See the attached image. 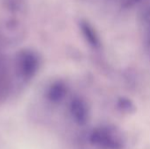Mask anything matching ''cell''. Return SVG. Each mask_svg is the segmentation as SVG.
<instances>
[{"label": "cell", "mask_w": 150, "mask_h": 149, "mask_svg": "<svg viewBox=\"0 0 150 149\" xmlns=\"http://www.w3.org/2000/svg\"><path fill=\"white\" fill-rule=\"evenodd\" d=\"M90 141L103 149H121L125 143L122 133L117 127L110 126H102L92 130Z\"/></svg>", "instance_id": "obj_1"}, {"label": "cell", "mask_w": 150, "mask_h": 149, "mask_svg": "<svg viewBox=\"0 0 150 149\" xmlns=\"http://www.w3.org/2000/svg\"><path fill=\"white\" fill-rule=\"evenodd\" d=\"M67 94V86L65 85L64 83L61 81H57L54 83H52L47 93V98L53 102V103H58L62 101Z\"/></svg>", "instance_id": "obj_4"}, {"label": "cell", "mask_w": 150, "mask_h": 149, "mask_svg": "<svg viewBox=\"0 0 150 149\" xmlns=\"http://www.w3.org/2000/svg\"><path fill=\"white\" fill-rule=\"evenodd\" d=\"M18 68L25 79H31L39 68V59L32 51H22L18 57Z\"/></svg>", "instance_id": "obj_2"}, {"label": "cell", "mask_w": 150, "mask_h": 149, "mask_svg": "<svg viewBox=\"0 0 150 149\" xmlns=\"http://www.w3.org/2000/svg\"><path fill=\"white\" fill-rule=\"evenodd\" d=\"M70 114L78 125H85L89 119V107L86 102L81 97H74L69 105Z\"/></svg>", "instance_id": "obj_3"}, {"label": "cell", "mask_w": 150, "mask_h": 149, "mask_svg": "<svg viewBox=\"0 0 150 149\" xmlns=\"http://www.w3.org/2000/svg\"><path fill=\"white\" fill-rule=\"evenodd\" d=\"M118 108L126 113H131L135 111V106L134 103L127 97H120L117 102Z\"/></svg>", "instance_id": "obj_6"}, {"label": "cell", "mask_w": 150, "mask_h": 149, "mask_svg": "<svg viewBox=\"0 0 150 149\" xmlns=\"http://www.w3.org/2000/svg\"><path fill=\"white\" fill-rule=\"evenodd\" d=\"M80 26H81L83 34L87 40V41L89 42V44H91L94 47H98L99 39L98 37V34L92 28V26L86 21H82L80 24Z\"/></svg>", "instance_id": "obj_5"}]
</instances>
